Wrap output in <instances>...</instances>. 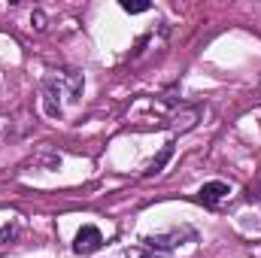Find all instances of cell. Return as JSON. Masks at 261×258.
I'll use <instances>...</instances> for the list:
<instances>
[{
    "label": "cell",
    "mask_w": 261,
    "mask_h": 258,
    "mask_svg": "<svg viewBox=\"0 0 261 258\" xmlns=\"http://www.w3.org/2000/svg\"><path fill=\"white\" fill-rule=\"evenodd\" d=\"M170 155H173V143H164L161 155H158V158H155V161H152V164H149L146 170H143V176H146V179H149V176H158V173H161V167H164V164L170 161Z\"/></svg>",
    "instance_id": "obj_6"
},
{
    "label": "cell",
    "mask_w": 261,
    "mask_h": 258,
    "mask_svg": "<svg viewBox=\"0 0 261 258\" xmlns=\"http://www.w3.org/2000/svg\"><path fill=\"white\" fill-rule=\"evenodd\" d=\"M200 113H203V110H200V107H182V104H179V110H176V113H173V119H170V128L176 131V134H186V131H192L197 125V122H200Z\"/></svg>",
    "instance_id": "obj_5"
},
{
    "label": "cell",
    "mask_w": 261,
    "mask_h": 258,
    "mask_svg": "<svg viewBox=\"0 0 261 258\" xmlns=\"http://www.w3.org/2000/svg\"><path fill=\"white\" fill-rule=\"evenodd\" d=\"M15 237H18V222H12V225L6 222V225L0 228V246H3V243H12Z\"/></svg>",
    "instance_id": "obj_7"
},
{
    "label": "cell",
    "mask_w": 261,
    "mask_h": 258,
    "mask_svg": "<svg viewBox=\"0 0 261 258\" xmlns=\"http://www.w3.org/2000/svg\"><path fill=\"white\" fill-rule=\"evenodd\" d=\"M82 88H85L82 70H73V67L52 70L43 79V110H46V116L49 119H61L64 116V104H76L82 97Z\"/></svg>",
    "instance_id": "obj_1"
},
{
    "label": "cell",
    "mask_w": 261,
    "mask_h": 258,
    "mask_svg": "<svg viewBox=\"0 0 261 258\" xmlns=\"http://www.w3.org/2000/svg\"><path fill=\"white\" fill-rule=\"evenodd\" d=\"M231 194V186L228 183H222V179H213V183H203L200 186V192H197V200L203 203V207H210V210H216L225 197Z\"/></svg>",
    "instance_id": "obj_4"
},
{
    "label": "cell",
    "mask_w": 261,
    "mask_h": 258,
    "mask_svg": "<svg viewBox=\"0 0 261 258\" xmlns=\"http://www.w3.org/2000/svg\"><path fill=\"white\" fill-rule=\"evenodd\" d=\"M186 240H189V243L197 240V231L189 228V225L170 228V231H164V234H149V237H143V249H146L152 258H167L173 249H179Z\"/></svg>",
    "instance_id": "obj_2"
},
{
    "label": "cell",
    "mask_w": 261,
    "mask_h": 258,
    "mask_svg": "<svg viewBox=\"0 0 261 258\" xmlns=\"http://www.w3.org/2000/svg\"><path fill=\"white\" fill-rule=\"evenodd\" d=\"M100 246H103V234H100L97 225H82L73 237V252L76 255H94Z\"/></svg>",
    "instance_id": "obj_3"
},
{
    "label": "cell",
    "mask_w": 261,
    "mask_h": 258,
    "mask_svg": "<svg viewBox=\"0 0 261 258\" xmlns=\"http://www.w3.org/2000/svg\"><path fill=\"white\" fill-rule=\"evenodd\" d=\"M31 21H34V28H37V31H46V15H43L40 9H37V12L31 15Z\"/></svg>",
    "instance_id": "obj_9"
},
{
    "label": "cell",
    "mask_w": 261,
    "mask_h": 258,
    "mask_svg": "<svg viewBox=\"0 0 261 258\" xmlns=\"http://www.w3.org/2000/svg\"><path fill=\"white\" fill-rule=\"evenodd\" d=\"M122 9H125L128 15H140V12H149V9H152V3H128V0H125V3H122Z\"/></svg>",
    "instance_id": "obj_8"
}]
</instances>
